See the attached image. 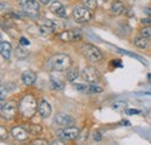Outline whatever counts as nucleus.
Instances as JSON below:
<instances>
[{"label": "nucleus", "mask_w": 151, "mask_h": 145, "mask_svg": "<svg viewBox=\"0 0 151 145\" xmlns=\"http://www.w3.org/2000/svg\"><path fill=\"white\" fill-rule=\"evenodd\" d=\"M48 65L52 71L63 72L71 67V58L65 54H56L49 59Z\"/></svg>", "instance_id": "f257e3e1"}, {"label": "nucleus", "mask_w": 151, "mask_h": 145, "mask_svg": "<svg viewBox=\"0 0 151 145\" xmlns=\"http://www.w3.org/2000/svg\"><path fill=\"white\" fill-rule=\"evenodd\" d=\"M37 102L36 99L33 95H26L22 98V100L20 101L19 110L22 116L27 117V118H32L35 113L37 111Z\"/></svg>", "instance_id": "f03ea898"}, {"label": "nucleus", "mask_w": 151, "mask_h": 145, "mask_svg": "<svg viewBox=\"0 0 151 145\" xmlns=\"http://www.w3.org/2000/svg\"><path fill=\"white\" fill-rule=\"evenodd\" d=\"M81 52L87 60H90L92 63H98L102 59L101 51L96 47H94L93 44H84L81 47Z\"/></svg>", "instance_id": "7ed1b4c3"}, {"label": "nucleus", "mask_w": 151, "mask_h": 145, "mask_svg": "<svg viewBox=\"0 0 151 145\" xmlns=\"http://www.w3.org/2000/svg\"><path fill=\"white\" fill-rule=\"evenodd\" d=\"M72 17L76 22L85 23L92 19V13H91V9H88L86 7H76L72 12Z\"/></svg>", "instance_id": "20e7f679"}, {"label": "nucleus", "mask_w": 151, "mask_h": 145, "mask_svg": "<svg viewBox=\"0 0 151 145\" xmlns=\"http://www.w3.org/2000/svg\"><path fill=\"white\" fill-rule=\"evenodd\" d=\"M57 135L59 138H62L64 141H73L79 137V130L75 127L62 128L57 131Z\"/></svg>", "instance_id": "39448f33"}, {"label": "nucleus", "mask_w": 151, "mask_h": 145, "mask_svg": "<svg viewBox=\"0 0 151 145\" xmlns=\"http://www.w3.org/2000/svg\"><path fill=\"white\" fill-rule=\"evenodd\" d=\"M81 77L85 81H87L90 84H95L100 79V73L98 72V70L93 66H86L81 71Z\"/></svg>", "instance_id": "423d86ee"}, {"label": "nucleus", "mask_w": 151, "mask_h": 145, "mask_svg": "<svg viewBox=\"0 0 151 145\" xmlns=\"http://www.w3.org/2000/svg\"><path fill=\"white\" fill-rule=\"evenodd\" d=\"M20 6H21V9L30 17H36V14L40 11V5L36 0H28V1L20 2Z\"/></svg>", "instance_id": "0eeeda50"}, {"label": "nucleus", "mask_w": 151, "mask_h": 145, "mask_svg": "<svg viewBox=\"0 0 151 145\" xmlns=\"http://www.w3.org/2000/svg\"><path fill=\"white\" fill-rule=\"evenodd\" d=\"M58 38L62 42H77L81 38V33L77 29L71 30H64L60 34H58Z\"/></svg>", "instance_id": "6e6552de"}, {"label": "nucleus", "mask_w": 151, "mask_h": 145, "mask_svg": "<svg viewBox=\"0 0 151 145\" xmlns=\"http://www.w3.org/2000/svg\"><path fill=\"white\" fill-rule=\"evenodd\" d=\"M17 103L13 102V101H9V102H6L4 108L1 109V116L6 120H12L17 115Z\"/></svg>", "instance_id": "1a4fd4ad"}, {"label": "nucleus", "mask_w": 151, "mask_h": 145, "mask_svg": "<svg viewBox=\"0 0 151 145\" xmlns=\"http://www.w3.org/2000/svg\"><path fill=\"white\" fill-rule=\"evenodd\" d=\"M55 123L62 128L72 127L75 124V120L68 114H57L55 116Z\"/></svg>", "instance_id": "9d476101"}, {"label": "nucleus", "mask_w": 151, "mask_h": 145, "mask_svg": "<svg viewBox=\"0 0 151 145\" xmlns=\"http://www.w3.org/2000/svg\"><path fill=\"white\" fill-rule=\"evenodd\" d=\"M58 29V24L57 22L52 20H45L44 23L40 27V30L42 34H51V33H56Z\"/></svg>", "instance_id": "9b49d317"}, {"label": "nucleus", "mask_w": 151, "mask_h": 145, "mask_svg": "<svg viewBox=\"0 0 151 145\" xmlns=\"http://www.w3.org/2000/svg\"><path fill=\"white\" fill-rule=\"evenodd\" d=\"M11 134L18 141H26L29 136V132L26 130L24 127H14L11 130Z\"/></svg>", "instance_id": "f8f14e48"}, {"label": "nucleus", "mask_w": 151, "mask_h": 145, "mask_svg": "<svg viewBox=\"0 0 151 145\" xmlns=\"http://www.w3.org/2000/svg\"><path fill=\"white\" fill-rule=\"evenodd\" d=\"M50 11L56 14L57 17L59 18H66V11L65 7L59 2V1H54L50 4Z\"/></svg>", "instance_id": "ddd939ff"}, {"label": "nucleus", "mask_w": 151, "mask_h": 145, "mask_svg": "<svg viewBox=\"0 0 151 145\" xmlns=\"http://www.w3.org/2000/svg\"><path fill=\"white\" fill-rule=\"evenodd\" d=\"M37 110L40 113V115L43 117V118H47L51 115V106L49 105V102H47L45 100H42L40 103H38Z\"/></svg>", "instance_id": "4468645a"}, {"label": "nucleus", "mask_w": 151, "mask_h": 145, "mask_svg": "<svg viewBox=\"0 0 151 145\" xmlns=\"http://www.w3.org/2000/svg\"><path fill=\"white\" fill-rule=\"evenodd\" d=\"M0 55L5 58V59H9L11 55H12V45L8 42L5 41H0Z\"/></svg>", "instance_id": "2eb2a0df"}, {"label": "nucleus", "mask_w": 151, "mask_h": 145, "mask_svg": "<svg viewBox=\"0 0 151 145\" xmlns=\"http://www.w3.org/2000/svg\"><path fill=\"white\" fill-rule=\"evenodd\" d=\"M21 79H22V83L26 86H32L36 81V74L33 71H26V72L22 73Z\"/></svg>", "instance_id": "dca6fc26"}, {"label": "nucleus", "mask_w": 151, "mask_h": 145, "mask_svg": "<svg viewBox=\"0 0 151 145\" xmlns=\"http://www.w3.org/2000/svg\"><path fill=\"white\" fill-rule=\"evenodd\" d=\"M112 12H113L115 15H120L124 12V4L116 0L112 4Z\"/></svg>", "instance_id": "f3484780"}, {"label": "nucleus", "mask_w": 151, "mask_h": 145, "mask_svg": "<svg viewBox=\"0 0 151 145\" xmlns=\"http://www.w3.org/2000/svg\"><path fill=\"white\" fill-rule=\"evenodd\" d=\"M50 85H51V88L55 91H62L64 88V83L56 77H50Z\"/></svg>", "instance_id": "a211bd4d"}, {"label": "nucleus", "mask_w": 151, "mask_h": 145, "mask_svg": "<svg viewBox=\"0 0 151 145\" xmlns=\"http://www.w3.org/2000/svg\"><path fill=\"white\" fill-rule=\"evenodd\" d=\"M134 44L136 45V47H138V48H141V49H145L147 47H148V44H149V42H148V38L144 36H137L134 38Z\"/></svg>", "instance_id": "6ab92c4d"}, {"label": "nucleus", "mask_w": 151, "mask_h": 145, "mask_svg": "<svg viewBox=\"0 0 151 145\" xmlns=\"http://www.w3.org/2000/svg\"><path fill=\"white\" fill-rule=\"evenodd\" d=\"M24 128L29 135H38L42 132V127L40 124H24Z\"/></svg>", "instance_id": "aec40b11"}, {"label": "nucleus", "mask_w": 151, "mask_h": 145, "mask_svg": "<svg viewBox=\"0 0 151 145\" xmlns=\"http://www.w3.org/2000/svg\"><path fill=\"white\" fill-rule=\"evenodd\" d=\"M79 75V72H78V69L77 67H70L68 70V73H66V78L69 81H75L76 79L78 78Z\"/></svg>", "instance_id": "412c9836"}, {"label": "nucleus", "mask_w": 151, "mask_h": 145, "mask_svg": "<svg viewBox=\"0 0 151 145\" xmlns=\"http://www.w3.org/2000/svg\"><path fill=\"white\" fill-rule=\"evenodd\" d=\"M28 55H29V51H28L27 49H24L23 45H22V47H18V48L15 49V56H17L19 59H24L26 57H28Z\"/></svg>", "instance_id": "4be33fe9"}, {"label": "nucleus", "mask_w": 151, "mask_h": 145, "mask_svg": "<svg viewBox=\"0 0 151 145\" xmlns=\"http://www.w3.org/2000/svg\"><path fill=\"white\" fill-rule=\"evenodd\" d=\"M81 2H83V5H84L86 8H88V9H95V8L98 7L96 0H81Z\"/></svg>", "instance_id": "5701e85b"}, {"label": "nucleus", "mask_w": 151, "mask_h": 145, "mask_svg": "<svg viewBox=\"0 0 151 145\" xmlns=\"http://www.w3.org/2000/svg\"><path fill=\"white\" fill-rule=\"evenodd\" d=\"M102 91H104L102 87H100V86H98L95 84H90L88 88H87V93H90V94H92V93H101Z\"/></svg>", "instance_id": "b1692460"}, {"label": "nucleus", "mask_w": 151, "mask_h": 145, "mask_svg": "<svg viewBox=\"0 0 151 145\" xmlns=\"http://www.w3.org/2000/svg\"><path fill=\"white\" fill-rule=\"evenodd\" d=\"M120 52H122V54L124 55H128V56H130V57H132V58H136V59H138L141 63H143V64H147V62L141 57V56H138V55L136 54H132V52H129V51H126V50H122V49H117Z\"/></svg>", "instance_id": "393cba45"}, {"label": "nucleus", "mask_w": 151, "mask_h": 145, "mask_svg": "<svg viewBox=\"0 0 151 145\" xmlns=\"http://www.w3.org/2000/svg\"><path fill=\"white\" fill-rule=\"evenodd\" d=\"M127 107V102H124V101H116L115 103H113V109L114 110H122V109H124Z\"/></svg>", "instance_id": "a878e982"}, {"label": "nucleus", "mask_w": 151, "mask_h": 145, "mask_svg": "<svg viewBox=\"0 0 151 145\" xmlns=\"http://www.w3.org/2000/svg\"><path fill=\"white\" fill-rule=\"evenodd\" d=\"M141 35L147 38H151V27H144L142 30H141Z\"/></svg>", "instance_id": "bb28decb"}, {"label": "nucleus", "mask_w": 151, "mask_h": 145, "mask_svg": "<svg viewBox=\"0 0 151 145\" xmlns=\"http://www.w3.org/2000/svg\"><path fill=\"white\" fill-rule=\"evenodd\" d=\"M75 87H76V90H77L78 92H81V93H87L88 85H84V84H76Z\"/></svg>", "instance_id": "cd10ccee"}, {"label": "nucleus", "mask_w": 151, "mask_h": 145, "mask_svg": "<svg viewBox=\"0 0 151 145\" xmlns=\"http://www.w3.org/2000/svg\"><path fill=\"white\" fill-rule=\"evenodd\" d=\"M8 137V132L4 127L0 126V141H5Z\"/></svg>", "instance_id": "c85d7f7f"}, {"label": "nucleus", "mask_w": 151, "mask_h": 145, "mask_svg": "<svg viewBox=\"0 0 151 145\" xmlns=\"http://www.w3.org/2000/svg\"><path fill=\"white\" fill-rule=\"evenodd\" d=\"M33 144L35 145H40V144H48V141H45V139H35V141H33Z\"/></svg>", "instance_id": "c756f323"}, {"label": "nucleus", "mask_w": 151, "mask_h": 145, "mask_svg": "<svg viewBox=\"0 0 151 145\" xmlns=\"http://www.w3.org/2000/svg\"><path fill=\"white\" fill-rule=\"evenodd\" d=\"M126 111H127V114H129V115H135V114H141V110H138V109H127Z\"/></svg>", "instance_id": "7c9ffc66"}, {"label": "nucleus", "mask_w": 151, "mask_h": 145, "mask_svg": "<svg viewBox=\"0 0 151 145\" xmlns=\"http://www.w3.org/2000/svg\"><path fill=\"white\" fill-rule=\"evenodd\" d=\"M141 22H142L144 26H147V27H151V18L150 19H142Z\"/></svg>", "instance_id": "2f4dec72"}, {"label": "nucleus", "mask_w": 151, "mask_h": 145, "mask_svg": "<svg viewBox=\"0 0 151 145\" xmlns=\"http://www.w3.org/2000/svg\"><path fill=\"white\" fill-rule=\"evenodd\" d=\"M93 138H94V141L99 142V141L101 139V132H99V131H95L94 134H93Z\"/></svg>", "instance_id": "473e14b6"}, {"label": "nucleus", "mask_w": 151, "mask_h": 145, "mask_svg": "<svg viewBox=\"0 0 151 145\" xmlns=\"http://www.w3.org/2000/svg\"><path fill=\"white\" fill-rule=\"evenodd\" d=\"M20 44L21 45H29V41L26 37H21L20 38Z\"/></svg>", "instance_id": "72a5a7b5"}, {"label": "nucleus", "mask_w": 151, "mask_h": 145, "mask_svg": "<svg viewBox=\"0 0 151 145\" xmlns=\"http://www.w3.org/2000/svg\"><path fill=\"white\" fill-rule=\"evenodd\" d=\"M144 13H145L149 18H151V7H147V8H144Z\"/></svg>", "instance_id": "f704fd0d"}, {"label": "nucleus", "mask_w": 151, "mask_h": 145, "mask_svg": "<svg viewBox=\"0 0 151 145\" xmlns=\"http://www.w3.org/2000/svg\"><path fill=\"white\" fill-rule=\"evenodd\" d=\"M5 103H6V102H5V100H4V98H1V96H0V110H1V109L4 108V106H5Z\"/></svg>", "instance_id": "c9c22d12"}, {"label": "nucleus", "mask_w": 151, "mask_h": 145, "mask_svg": "<svg viewBox=\"0 0 151 145\" xmlns=\"http://www.w3.org/2000/svg\"><path fill=\"white\" fill-rule=\"evenodd\" d=\"M113 65H115V66H121V62L119 59H114Z\"/></svg>", "instance_id": "e433bc0d"}, {"label": "nucleus", "mask_w": 151, "mask_h": 145, "mask_svg": "<svg viewBox=\"0 0 151 145\" xmlns=\"http://www.w3.org/2000/svg\"><path fill=\"white\" fill-rule=\"evenodd\" d=\"M51 144H54V145H59V144L63 145V144H64V142H63V141H54Z\"/></svg>", "instance_id": "4c0bfd02"}, {"label": "nucleus", "mask_w": 151, "mask_h": 145, "mask_svg": "<svg viewBox=\"0 0 151 145\" xmlns=\"http://www.w3.org/2000/svg\"><path fill=\"white\" fill-rule=\"evenodd\" d=\"M122 124H124V126L129 127V126H130V122H129V121H122Z\"/></svg>", "instance_id": "58836bf2"}, {"label": "nucleus", "mask_w": 151, "mask_h": 145, "mask_svg": "<svg viewBox=\"0 0 151 145\" xmlns=\"http://www.w3.org/2000/svg\"><path fill=\"white\" fill-rule=\"evenodd\" d=\"M40 1H41L42 4H44V5H47V4H49L51 0H40Z\"/></svg>", "instance_id": "ea45409f"}, {"label": "nucleus", "mask_w": 151, "mask_h": 145, "mask_svg": "<svg viewBox=\"0 0 151 145\" xmlns=\"http://www.w3.org/2000/svg\"><path fill=\"white\" fill-rule=\"evenodd\" d=\"M148 79H149V83L151 84V73H149V74H148Z\"/></svg>", "instance_id": "a19ab883"}, {"label": "nucleus", "mask_w": 151, "mask_h": 145, "mask_svg": "<svg viewBox=\"0 0 151 145\" xmlns=\"http://www.w3.org/2000/svg\"><path fill=\"white\" fill-rule=\"evenodd\" d=\"M23 1H28V0H19V2H23Z\"/></svg>", "instance_id": "79ce46f5"}, {"label": "nucleus", "mask_w": 151, "mask_h": 145, "mask_svg": "<svg viewBox=\"0 0 151 145\" xmlns=\"http://www.w3.org/2000/svg\"><path fill=\"white\" fill-rule=\"evenodd\" d=\"M1 38H2V36H1V33H0V41H1Z\"/></svg>", "instance_id": "37998d69"}, {"label": "nucleus", "mask_w": 151, "mask_h": 145, "mask_svg": "<svg viewBox=\"0 0 151 145\" xmlns=\"http://www.w3.org/2000/svg\"><path fill=\"white\" fill-rule=\"evenodd\" d=\"M102 1H108V0H102Z\"/></svg>", "instance_id": "c03bdc74"}]
</instances>
